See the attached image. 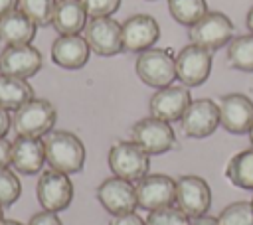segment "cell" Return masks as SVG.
I'll list each match as a JSON object with an SVG mask.
<instances>
[{
	"label": "cell",
	"instance_id": "1",
	"mask_svg": "<svg viewBox=\"0 0 253 225\" xmlns=\"http://www.w3.org/2000/svg\"><path fill=\"white\" fill-rule=\"evenodd\" d=\"M47 164L63 174H77L85 164V146L81 138L69 130H51L43 136Z\"/></svg>",
	"mask_w": 253,
	"mask_h": 225
},
{
	"label": "cell",
	"instance_id": "2",
	"mask_svg": "<svg viewBox=\"0 0 253 225\" xmlns=\"http://www.w3.org/2000/svg\"><path fill=\"white\" fill-rule=\"evenodd\" d=\"M57 120V111L47 99H30L12 114V128L18 136H32L43 138L47 132L53 130Z\"/></svg>",
	"mask_w": 253,
	"mask_h": 225
},
{
	"label": "cell",
	"instance_id": "3",
	"mask_svg": "<svg viewBox=\"0 0 253 225\" xmlns=\"http://www.w3.org/2000/svg\"><path fill=\"white\" fill-rule=\"evenodd\" d=\"M233 22L223 12H206L188 30L190 43H196L208 51H217L233 39Z\"/></svg>",
	"mask_w": 253,
	"mask_h": 225
},
{
	"label": "cell",
	"instance_id": "4",
	"mask_svg": "<svg viewBox=\"0 0 253 225\" xmlns=\"http://www.w3.org/2000/svg\"><path fill=\"white\" fill-rule=\"evenodd\" d=\"M134 69L144 85L162 89L172 85V81L176 79V55H172L170 49L150 47L138 53Z\"/></svg>",
	"mask_w": 253,
	"mask_h": 225
},
{
	"label": "cell",
	"instance_id": "5",
	"mask_svg": "<svg viewBox=\"0 0 253 225\" xmlns=\"http://www.w3.org/2000/svg\"><path fill=\"white\" fill-rule=\"evenodd\" d=\"M109 168L113 176L138 182L148 174L150 156L134 140H119L109 150Z\"/></svg>",
	"mask_w": 253,
	"mask_h": 225
},
{
	"label": "cell",
	"instance_id": "6",
	"mask_svg": "<svg viewBox=\"0 0 253 225\" xmlns=\"http://www.w3.org/2000/svg\"><path fill=\"white\" fill-rule=\"evenodd\" d=\"M36 197L40 205L47 211L59 213L69 207L73 201V182L69 174L57 172V170H45L38 178L36 184Z\"/></svg>",
	"mask_w": 253,
	"mask_h": 225
},
{
	"label": "cell",
	"instance_id": "7",
	"mask_svg": "<svg viewBox=\"0 0 253 225\" xmlns=\"http://www.w3.org/2000/svg\"><path fill=\"white\" fill-rule=\"evenodd\" d=\"M132 140L148 154L158 156L176 146V134L170 126V122L160 120L156 116H148L138 120L130 130Z\"/></svg>",
	"mask_w": 253,
	"mask_h": 225
},
{
	"label": "cell",
	"instance_id": "8",
	"mask_svg": "<svg viewBox=\"0 0 253 225\" xmlns=\"http://www.w3.org/2000/svg\"><path fill=\"white\" fill-rule=\"evenodd\" d=\"M211 71V51L190 43L176 53V79L184 87H200Z\"/></svg>",
	"mask_w": 253,
	"mask_h": 225
},
{
	"label": "cell",
	"instance_id": "9",
	"mask_svg": "<svg viewBox=\"0 0 253 225\" xmlns=\"http://www.w3.org/2000/svg\"><path fill=\"white\" fill-rule=\"evenodd\" d=\"M136 203L140 209L154 211L176 201V180L166 174H146L134 184Z\"/></svg>",
	"mask_w": 253,
	"mask_h": 225
},
{
	"label": "cell",
	"instance_id": "10",
	"mask_svg": "<svg viewBox=\"0 0 253 225\" xmlns=\"http://www.w3.org/2000/svg\"><path fill=\"white\" fill-rule=\"evenodd\" d=\"M176 205L190 217H202L211 205V189L200 176L188 174L176 180Z\"/></svg>",
	"mask_w": 253,
	"mask_h": 225
},
{
	"label": "cell",
	"instance_id": "11",
	"mask_svg": "<svg viewBox=\"0 0 253 225\" xmlns=\"http://www.w3.org/2000/svg\"><path fill=\"white\" fill-rule=\"evenodd\" d=\"M85 39L97 55L111 57L123 51V30L117 20L111 16L91 18L85 26Z\"/></svg>",
	"mask_w": 253,
	"mask_h": 225
},
{
	"label": "cell",
	"instance_id": "12",
	"mask_svg": "<svg viewBox=\"0 0 253 225\" xmlns=\"http://www.w3.org/2000/svg\"><path fill=\"white\" fill-rule=\"evenodd\" d=\"M97 199L103 209L111 215L130 213L134 211V207H138L134 182H128L119 176H111L97 186Z\"/></svg>",
	"mask_w": 253,
	"mask_h": 225
},
{
	"label": "cell",
	"instance_id": "13",
	"mask_svg": "<svg viewBox=\"0 0 253 225\" xmlns=\"http://www.w3.org/2000/svg\"><path fill=\"white\" fill-rule=\"evenodd\" d=\"M219 124L231 134H249L253 128V101L243 93L223 95L217 103Z\"/></svg>",
	"mask_w": 253,
	"mask_h": 225
},
{
	"label": "cell",
	"instance_id": "14",
	"mask_svg": "<svg viewBox=\"0 0 253 225\" xmlns=\"http://www.w3.org/2000/svg\"><path fill=\"white\" fill-rule=\"evenodd\" d=\"M121 30H123V51H130V53H142L154 47V43L160 38V26L148 14H134L126 18L121 24Z\"/></svg>",
	"mask_w": 253,
	"mask_h": 225
},
{
	"label": "cell",
	"instance_id": "15",
	"mask_svg": "<svg viewBox=\"0 0 253 225\" xmlns=\"http://www.w3.org/2000/svg\"><path fill=\"white\" fill-rule=\"evenodd\" d=\"M182 130L190 138H206L219 126V107L211 99H196L182 116Z\"/></svg>",
	"mask_w": 253,
	"mask_h": 225
},
{
	"label": "cell",
	"instance_id": "16",
	"mask_svg": "<svg viewBox=\"0 0 253 225\" xmlns=\"http://www.w3.org/2000/svg\"><path fill=\"white\" fill-rule=\"evenodd\" d=\"M190 103H192V97L188 87L168 85V87L156 89V93L148 101V109H150V116H156L166 122H176V120H182Z\"/></svg>",
	"mask_w": 253,
	"mask_h": 225
},
{
	"label": "cell",
	"instance_id": "17",
	"mask_svg": "<svg viewBox=\"0 0 253 225\" xmlns=\"http://www.w3.org/2000/svg\"><path fill=\"white\" fill-rule=\"evenodd\" d=\"M43 57L40 49H36L32 43L24 45H6L0 51V73L30 79L42 69Z\"/></svg>",
	"mask_w": 253,
	"mask_h": 225
},
{
	"label": "cell",
	"instance_id": "18",
	"mask_svg": "<svg viewBox=\"0 0 253 225\" xmlns=\"http://www.w3.org/2000/svg\"><path fill=\"white\" fill-rule=\"evenodd\" d=\"M45 146L43 138H32V136H18L12 142V154H10V166L24 174L34 176L40 174V170L45 164Z\"/></svg>",
	"mask_w": 253,
	"mask_h": 225
},
{
	"label": "cell",
	"instance_id": "19",
	"mask_svg": "<svg viewBox=\"0 0 253 225\" xmlns=\"http://www.w3.org/2000/svg\"><path fill=\"white\" fill-rule=\"evenodd\" d=\"M91 57V47L85 36H59L51 43V59L63 69H81Z\"/></svg>",
	"mask_w": 253,
	"mask_h": 225
},
{
	"label": "cell",
	"instance_id": "20",
	"mask_svg": "<svg viewBox=\"0 0 253 225\" xmlns=\"http://www.w3.org/2000/svg\"><path fill=\"white\" fill-rule=\"evenodd\" d=\"M87 10L83 8L81 0H57L53 10L51 26L59 36L81 34L87 26Z\"/></svg>",
	"mask_w": 253,
	"mask_h": 225
},
{
	"label": "cell",
	"instance_id": "21",
	"mask_svg": "<svg viewBox=\"0 0 253 225\" xmlns=\"http://www.w3.org/2000/svg\"><path fill=\"white\" fill-rule=\"evenodd\" d=\"M36 30H38V26L18 8L0 18V41L4 45L32 43Z\"/></svg>",
	"mask_w": 253,
	"mask_h": 225
},
{
	"label": "cell",
	"instance_id": "22",
	"mask_svg": "<svg viewBox=\"0 0 253 225\" xmlns=\"http://www.w3.org/2000/svg\"><path fill=\"white\" fill-rule=\"evenodd\" d=\"M30 99H34V89L30 87L28 79L0 73V105L4 109L16 111Z\"/></svg>",
	"mask_w": 253,
	"mask_h": 225
},
{
	"label": "cell",
	"instance_id": "23",
	"mask_svg": "<svg viewBox=\"0 0 253 225\" xmlns=\"http://www.w3.org/2000/svg\"><path fill=\"white\" fill-rule=\"evenodd\" d=\"M225 178L241 189L253 191V148L237 152L225 166Z\"/></svg>",
	"mask_w": 253,
	"mask_h": 225
},
{
	"label": "cell",
	"instance_id": "24",
	"mask_svg": "<svg viewBox=\"0 0 253 225\" xmlns=\"http://www.w3.org/2000/svg\"><path fill=\"white\" fill-rule=\"evenodd\" d=\"M227 63L245 73H253V34L235 36L227 43Z\"/></svg>",
	"mask_w": 253,
	"mask_h": 225
},
{
	"label": "cell",
	"instance_id": "25",
	"mask_svg": "<svg viewBox=\"0 0 253 225\" xmlns=\"http://www.w3.org/2000/svg\"><path fill=\"white\" fill-rule=\"evenodd\" d=\"M168 12L178 24L190 28L208 12V4L206 0H168Z\"/></svg>",
	"mask_w": 253,
	"mask_h": 225
},
{
	"label": "cell",
	"instance_id": "26",
	"mask_svg": "<svg viewBox=\"0 0 253 225\" xmlns=\"http://www.w3.org/2000/svg\"><path fill=\"white\" fill-rule=\"evenodd\" d=\"M57 0H18V10H22L38 28L51 26L53 10Z\"/></svg>",
	"mask_w": 253,
	"mask_h": 225
},
{
	"label": "cell",
	"instance_id": "27",
	"mask_svg": "<svg viewBox=\"0 0 253 225\" xmlns=\"http://www.w3.org/2000/svg\"><path fill=\"white\" fill-rule=\"evenodd\" d=\"M217 221L219 225H253V203L233 201L221 209Z\"/></svg>",
	"mask_w": 253,
	"mask_h": 225
},
{
	"label": "cell",
	"instance_id": "28",
	"mask_svg": "<svg viewBox=\"0 0 253 225\" xmlns=\"http://www.w3.org/2000/svg\"><path fill=\"white\" fill-rule=\"evenodd\" d=\"M20 193H22V184L16 172L10 170L8 166L0 168V203L4 207H10L12 203L18 201Z\"/></svg>",
	"mask_w": 253,
	"mask_h": 225
},
{
	"label": "cell",
	"instance_id": "29",
	"mask_svg": "<svg viewBox=\"0 0 253 225\" xmlns=\"http://www.w3.org/2000/svg\"><path fill=\"white\" fill-rule=\"evenodd\" d=\"M146 225H192L190 217L176 205H168L162 209L148 211V217L144 219Z\"/></svg>",
	"mask_w": 253,
	"mask_h": 225
},
{
	"label": "cell",
	"instance_id": "30",
	"mask_svg": "<svg viewBox=\"0 0 253 225\" xmlns=\"http://www.w3.org/2000/svg\"><path fill=\"white\" fill-rule=\"evenodd\" d=\"M81 4L87 10L89 18L113 16L121 8V0H81Z\"/></svg>",
	"mask_w": 253,
	"mask_h": 225
},
{
	"label": "cell",
	"instance_id": "31",
	"mask_svg": "<svg viewBox=\"0 0 253 225\" xmlns=\"http://www.w3.org/2000/svg\"><path fill=\"white\" fill-rule=\"evenodd\" d=\"M28 225H63V223H61V219L57 217V213L43 209V211L34 213V215L30 217Z\"/></svg>",
	"mask_w": 253,
	"mask_h": 225
},
{
	"label": "cell",
	"instance_id": "32",
	"mask_svg": "<svg viewBox=\"0 0 253 225\" xmlns=\"http://www.w3.org/2000/svg\"><path fill=\"white\" fill-rule=\"evenodd\" d=\"M109 225H146V221L138 213L130 211V213H123V215H113Z\"/></svg>",
	"mask_w": 253,
	"mask_h": 225
},
{
	"label": "cell",
	"instance_id": "33",
	"mask_svg": "<svg viewBox=\"0 0 253 225\" xmlns=\"http://www.w3.org/2000/svg\"><path fill=\"white\" fill-rule=\"evenodd\" d=\"M10 154H12V142H8L4 136H0V168L10 164Z\"/></svg>",
	"mask_w": 253,
	"mask_h": 225
},
{
	"label": "cell",
	"instance_id": "34",
	"mask_svg": "<svg viewBox=\"0 0 253 225\" xmlns=\"http://www.w3.org/2000/svg\"><path fill=\"white\" fill-rule=\"evenodd\" d=\"M10 126H12V116L8 114V109H4L0 105V136H6Z\"/></svg>",
	"mask_w": 253,
	"mask_h": 225
},
{
	"label": "cell",
	"instance_id": "35",
	"mask_svg": "<svg viewBox=\"0 0 253 225\" xmlns=\"http://www.w3.org/2000/svg\"><path fill=\"white\" fill-rule=\"evenodd\" d=\"M18 8V0H0V18Z\"/></svg>",
	"mask_w": 253,
	"mask_h": 225
},
{
	"label": "cell",
	"instance_id": "36",
	"mask_svg": "<svg viewBox=\"0 0 253 225\" xmlns=\"http://www.w3.org/2000/svg\"><path fill=\"white\" fill-rule=\"evenodd\" d=\"M192 225H219L217 217H211V215H202V217H196L192 221Z\"/></svg>",
	"mask_w": 253,
	"mask_h": 225
},
{
	"label": "cell",
	"instance_id": "37",
	"mask_svg": "<svg viewBox=\"0 0 253 225\" xmlns=\"http://www.w3.org/2000/svg\"><path fill=\"white\" fill-rule=\"evenodd\" d=\"M245 26H247V30L253 34V6L249 8V12H247V16H245Z\"/></svg>",
	"mask_w": 253,
	"mask_h": 225
},
{
	"label": "cell",
	"instance_id": "38",
	"mask_svg": "<svg viewBox=\"0 0 253 225\" xmlns=\"http://www.w3.org/2000/svg\"><path fill=\"white\" fill-rule=\"evenodd\" d=\"M0 225H24V223H20V221H16V219H4Z\"/></svg>",
	"mask_w": 253,
	"mask_h": 225
},
{
	"label": "cell",
	"instance_id": "39",
	"mask_svg": "<svg viewBox=\"0 0 253 225\" xmlns=\"http://www.w3.org/2000/svg\"><path fill=\"white\" fill-rule=\"evenodd\" d=\"M2 221H4V205L0 203V223H2Z\"/></svg>",
	"mask_w": 253,
	"mask_h": 225
},
{
	"label": "cell",
	"instance_id": "40",
	"mask_svg": "<svg viewBox=\"0 0 253 225\" xmlns=\"http://www.w3.org/2000/svg\"><path fill=\"white\" fill-rule=\"evenodd\" d=\"M249 142H251V146H253V128L249 130Z\"/></svg>",
	"mask_w": 253,
	"mask_h": 225
},
{
	"label": "cell",
	"instance_id": "41",
	"mask_svg": "<svg viewBox=\"0 0 253 225\" xmlns=\"http://www.w3.org/2000/svg\"><path fill=\"white\" fill-rule=\"evenodd\" d=\"M251 203H253V199H251Z\"/></svg>",
	"mask_w": 253,
	"mask_h": 225
}]
</instances>
